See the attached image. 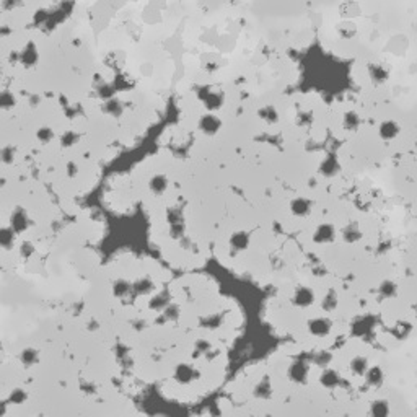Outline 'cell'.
I'll return each mask as SVG.
<instances>
[{"instance_id":"cell-5","label":"cell","mask_w":417,"mask_h":417,"mask_svg":"<svg viewBox=\"0 0 417 417\" xmlns=\"http://www.w3.org/2000/svg\"><path fill=\"white\" fill-rule=\"evenodd\" d=\"M371 414L376 416V417H385L389 414V406L386 401L380 400V401H375L371 404Z\"/></svg>"},{"instance_id":"cell-4","label":"cell","mask_w":417,"mask_h":417,"mask_svg":"<svg viewBox=\"0 0 417 417\" xmlns=\"http://www.w3.org/2000/svg\"><path fill=\"white\" fill-rule=\"evenodd\" d=\"M380 293H382V297L385 298H393L396 297L398 293V285L394 284V282L391 280H385L382 285H380Z\"/></svg>"},{"instance_id":"cell-1","label":"cell","mask_w":417,"mask_h":417,"mask_svg":"<svg viewBox=\"0 0 417 417\" xmlns=\"http://www.w3.org/2000/svg\"><path fill=\"white\" fill-rule=\"evenodd\" d=\"M398 134H400V125L394 123V121H386V123L380 125V136L385 140H393Z\"/></svg>"},{"instance_id":"cell-9","label":"cell","mask_w":417,"mask_h":417,"mask_svg":"<svg viewBox=\"0 0 417 417\" xmlns=\"http://www.w3.org/2000/svg\"><path fill=\"white\" fill-rule=\"evenodd\" d=\"M292 210L295 214H298V215H305L308 212V204L305 202L303 199H300V201H295V202L292 204Z\"/></svg>"},{"instance_id":"cell-10","label":"cell","mask_w":417,"mask_h":417,"mask_svg":"<svg viewBox=\"0 0 417 417\" xmlns=\"http://www.w3.org/2000/svg\"><path fill=\"white\" fill-rule=\"evenodd\" d=\"M334 307H336V297H334V293H331L329 297L324 298V308L326 310H333Z\"/></svg>"},{"instance_id":"cell-8","label":"cell","mask_w":417,"mask_h":417,"mask_svg":"<svg viewBox=\"0 0 417 417\" xmlns=\"http://www.w3.org/2000/svg\"><path fill=\"white\" fill-rule=\"evenodd\" d=\"M351 369L354 373L357 375H365V371L369 370V365H367V358H362V357H357L352 360L351 364Z\"/></svg>"},{"instance_id":"cell-2","label":"cell","mask_w":417,"mask_h":417,"mask_svg":"<svg viewBox=\"0 0 417 417\" xmlns=\"http://www.w3.org/2000/svg\"><path fill=\"white\" fill-rule=\"evenodd\" d=\"M383 371L382 369H378V367H373V369L367 370V382H369L371 386H382L383 385Z\"/></svg>"},{"instance_id":"cell-11","label":"cell","mask_w":417,"mask_h":417,"mask_svg":"<svg viewBox=\"0 0 417 417\" xmlns=\"http://www.w3.org/2000/svg\"><path fill=\"white\" fill-rule=\"evenodd\" d=\"M416 310H417V307H416Z\"/></svg>"},{"instance_id":"cell-7","label":"cell","mask_w":417,"mask_h":417,"mask_svg":"<svg viewBox=\"0 0 417 417\" xmlns=\"http://www.w3.org/2000/svg\"><path fill=\"white\" fill-rule=\"evenodd\" d=\"M334 238V230L331 225H323L316 232V241H331Z\"/></svg>"},{"instance_id":"cell-6","label":"cell","mask_w":417,"mask_h":417,"mask_svg":"<svg viewBox=\"0 0 417 417\" xmlns=\"http://www.w3.org/2000/svg\"><path fill=\"white\" fill-rule=\"evenodd\" d=\"M313 302V293L308 289H300L297 292V297H295V303L300 305V307H307Z\"/></svg>"},{"instance_id":"cell-3","label":"cell","mask_w":417,"mask_h":417,"mask_svg":"<svg viewBox=\"0 0 417 417\" xmlns=\"http://www.w3.org/2000/svg\"><path fill=\"white\" fill-rule=\"evenodd\" d=\"M331 329V323L326 320H315L310 323V331L316 336H324L328 334Z\"/></svg>"}]
</instances>
